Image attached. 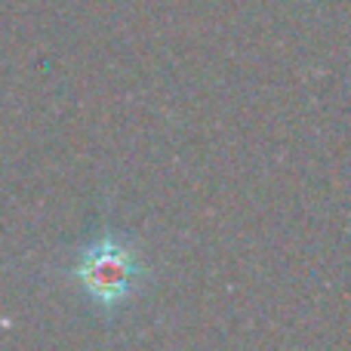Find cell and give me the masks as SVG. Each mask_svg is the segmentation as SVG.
I'll list each match as a JSON object with an SVG mask.
<instances>
[{
	"instance_id": "cell-1",
	"label": "cell",
	"mask_w": 351,
	"mask_h": 351,
	"mask_svg": "<svg viewBox=\"0 0 351 351\" xmlns=\"http://www.w3.org/2000/svg\"><path fill=\"white\" fill-rule=\"evenodd\" d=\"M68 280L105 317L121 315L145 287V262L127 231L102 228L71 253Z\"/></svg>"
}]
</instances>
